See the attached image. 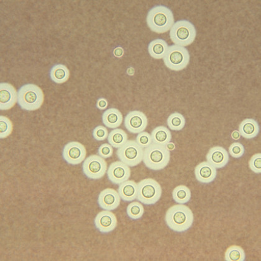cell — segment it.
Masks as SVG:
<instances>
[{
  "mask_svg": "<svg viewBox=\"0 0 261 261\" xmlns=\"http://www.w3.org/2000/svg\"><path fill=\"white\" fill-rule=\"evenodd\" d=\"M109 136V132L106 127L98 126L93 130V137L96 141H103Z\"/></svg>",
  "mask_w": 261,
  "mask_h": 261,
  "instance_id": "33",
  "label": "cell"
},
{
  "mask_svg": "<svg viewBox=\"0 0 261 261\" xmlns=\"http://www.w3.org/2000/svg\"><path fill=\"white\" fill-rule=\"evenodd\" d=\"M94 224L96 228L101 233H109V232L115 230L117 226V218L111 211H101L96 215Z\"/></svg>",
  "mask_w": 261,
  "mask_h": 261,
  "instance_id": "13",
  "label": "cell"
},
{
  "mask_svg": "<svg viewBox=\"0 0 261 261\" xmlns=\"http://www.w3.org/2000/svg\"><path fill=\"white\" fill-rule=\"evenodd\" d=\"M108 141L113 147L119 149L128 141V138L124 130L116 128L110 133L108 136Z\"/></svg>",
  "mask_w": 261,
  "mask_h": 261,
  "instance_id": "24",
  "label": "cell"
},
{
  "mask_svg": "<svg viewBox=\"0 0 261 261\" xmlns=\"http://www.w3.org/2000/svg\"><path fill=\"white\" fill-rule=\"evenodd\" d=\"M206 161L216 169L225 167L229 163V156L228 151L221 146L212 147L207 153Z\"/></svg>",
  "mask_w": 261,
  "mask_h": 261,
  "instance_id": "16",
  "label": "cell"
},
{
  "mask_svg": "<svg viewBox=\"0 0 261 261\" xmlns=\"http://www.w3.org/2000/svg\"><path fill=\"white\" fill-rule=\"evenodd\" d=\"M190 55L186 47L177 45L169 47L164 62L166 66L173 71H181L186 69L190 62Z\"/></svg>",
  "mask_w": 261,
  "mask_h": 261,
  "instance_id": "7",
  "label": "cell"
},
{
  "mask_svg": "<svg viewBox=\"0 0 261 261\" xmlns=\"http://www.w3.org/2000/svg\"><path fill=\"white\" fill-rule=\"evenodd\" d=\"M245 147L240 143H234L229 147V155L234 158H240L245 154Z\"/></svg>",
  "mask_w": 261,
  "mask_h": 261,
  "instance_id": "32",
  "label": "cell"
},
{
  "mask_svg": "<svg viewBox=\"0 0 261 261\" xmlns=\"http://www.w3.org/2000/svg\"><path fill=\"white\" fill-rule=\"evenodd\" d=\"M69 70L63 64L54 65L50 71V79L56 84L65 83L69 80Z\"/></svg>",
  "mask_w": 261,
  "mask_h": 261,
  "instance_id": "23",
  "label": "cell"
},
{
  "mask_svg": "<svg viewBox=\"0 0 261 261\" xmlns=\"http://www.w3.org/2000/svg\"><path fill=\"white\" fill-rule=\"evenodd\" d=\"M120 161L130 167L139 165L143 160L144 149L136 141L128 140L116 152Z\"/></svg>",
  "mask_w": 261,
  "mask_h": 261,
  "instance_id": "8",
  "label": "cell"
},
{
  "mask_svg": "<svg viewBox=\"0 0 261 261\" xmlns=\"http://www.w3.org/2000/svg\"><path fill=\"white\" fill-rule=\"evenodd\" d=\"M152 143L166 146L172 140L171 130L165 126H158L151 133Z\"/></svg>",
  "mask_w": 261,
  "mask_h": 261,
  "instance_id": "22",
  "label": "cell"
},
{
  "mask_svg": "<svg viewBox=\"0 0 261 261\" xmlns=\"http://www.w3.org/2000/svg\"><path fill=\"white\" fill-rule=\"evenodd\" d=\"M170 160L171 154L166 146L152 143L144 149L143 163L152 171H161L166 168Z\"/></svg>",
  "mask_w": 261,
  "mask_h": 261,
  "instance_id": "3",
  "label": "cell"
},
{
  "mask_svg": "<svg viewBox=\"0 0 261 261\" xmlns=\"http://www.w3.org/2000/svg\"><path fill=\"white\" fill-rule=\"evenodd\" d=\"M13 126L9 118L4 116H0V138L5 139L12 133Z\"/></svg>",
  "mask_w": 261,
  "mask_h": 261,
  "instance_id": "29",
  "label": "cell"
},
{
  "mask_svg": "<svg viewBox=\"0 0 261 261\" xmlns=\"http://www.w3.org/2000/svg\"><path fill=\"white\" fill-rule=\"evenodd\" d=\"M138 184L134 180H127L119 185L118 192L122 200L130 202L137 199Z\"/></svg>",
  "mask_w": 261,
  "mask_h": 261,
  "instance_id": "18",
  "label": "cell"
},
{
  "mask_svg": "<svg viewBox=\"0 0 261 261\" xmlns=\"http://www.w3.org/2000/svg\"><path fill=\"white\" fill-rule=\"evenodd\" d=\"M126 213L127 216L132 220L140 219L144 215V206L141 203L138 202V201H133L127 206Z\"/></svg>",
  "mask_w": 261,
  "mask_h": 261,
  "instance_id": "28",
  "label": "cell"
},
{
  "mask_svg": "<svg viewBox=\"0 0 261 261\" xmlns=\"http://www.w3.org/2000/svg\"><path fill=\"white\" fill-rule=\"evenodd\" d=\"M98 153L103 159L110 158L113 154V147L110 144H103L99 147Z\"/></svg>",
  "mask_w": 261,
  "mask_h": 261,
  "instance_id": "34",
  "label": "cell"
},
{
  "mask_svg": "<svg viewBox=\"0 0 261 261\" xmlns=\"http://www.w3.org/2000/svg\"><path fill=\"white\" fill-rule=\"evenodd\" d=\"M165 221L171 230L184 232L191 228L194 223V214L189 207L184 204H178L167 210Z\"/></svg>",
  "mask_w": 261,
  "mask_h": 261,
  "instance_id": "1",
  "label": "cell"
},
{
  "mask_svg": "<svg viewBox=\"0 0 261 261\" xmlns=\"http://www.w3.org/2000/svg\"><path fill=\"white\" fill-rule=\"evenodd\" d=\"M225 259L226 261L245 260V252L240 246L236 245L231 246L229 247L225 252Z\"/></svg>",
  "mask_w": 261,
  "mask_h": 261,
  "instance_id": "26",
  "label": "cell"
},
{
  "mask_svg": "<svg viewBox=\"0 0 261 261\" xmlns=\"http://www.w3.org/2000/svg\"><path fill=\"white\" fill-rule=\"evenodd\" d=\"M136 142L142 148L145 149L152 143L151 135L146 132L139 133L136 137Z\"/></svg>",
  "mask_w": 261,
  "mask_h": 261,
  "instance_id": "30",
  "label": "cell"
},
{
  "mask_svg": "<svg viewBox=\"0 0 261 261\" xmlns=\"http://www.w3.org/2000/svg\"><path fill=\"white\" fill-rule=\"evenodd\" d=\"M121 198L118 192L113 189H106L98 195L99 206L104 211H115L120 205Z\"/></svg>",
  "mask_w": 261,
  "mask_h": 261,
  "instance_id": "15",
  "label": "cell"
},
{
  "mask_svg": "<svg viewBox=\"0 0 261 261\" xmlns=\"http://www.w3.org/2000/svg\"><path fill=\"white\" fill-rule=\"evenodd\" d=\"M102 121L105 126L110 129H116L123 123V115L120 111L115 108L108 109L102 115Z\"/></svg>",
  "mask_w": 261,
  "mask_h": 261,
  "instance_id": "19",
  "label": "cell"
},
{
  "mask_svg": "<svg viewBox=\"0 0 261 261\" xmlns=\"http://www.w3.org/2000/svg\"><path fill=\"white\" fill-rule=\"evenodd\" d=\"M249 167L251 171L259 174L261 173V154L257 153L252 156L249 161Z\"/></svg>",
  "mask_w": 261,
  "mask_h": 261,
  "instance_id": "31",
  "label": "cell"
},
{
  "mask_svg": "<svg viewBox=\"0 0 261 261\" xmlns=\"http://www.w3.org/2000/svg\"><path fill=\"white\" fill-rule=\"evenodd\" d=\"M108 106H109V103L106 99L104 98H99L96 102V108L100 110H106Z\"/></svg>",
  "mask_w": 261,
  "mask_h": 261,
  "instance_id": "35",
  "label": "cell"
},
{
  "mask_svg": "<svg viewBox=\"0 0 261 261\" xmlns=\"http://www.w3.org/2000/svg\"><path fill=\"white\" fill-rule=\"evenodd\" d=\"M169 45L167 42L162 39H156L150 42L148 46L149 55L155 59H164L165 57Z\"/></svg>",
  "mask_w": 261,
  "mask_h": 261,
  "instance_id": "21",
  "label": "cell"
},
{
  "mask_svg": "<svg viewBox=\"0 0 261 261\" xmlns=\"http://www.w3.org/2000/svg\"><path fill=\"white\" fill-rule=\"evenodd\" d=\"M259 126L257 122L254 119L247 118L243 120L240 124L238 132L244 138H254L259 134Z\"/></svg>",
  "mask_w": 261,
  "mask_h": 261,
  "instance_id": "20",
  "label": "cell"
},
{
  "mask_svg": "<svg viewBox=\"0 0 261 261\" xmlns=\"http://www.w3.org/2000/svg\"><path fill=\"white\" fill-rule=\"evenodd\" d=\"M169 36L174 45L186 47L194 42L197 31L191 21L180 20L175 22L172 25Z\"/></svg>",
  "mask_w": 261,
  "mask_h": 261,
  "instance_id": "5",
  "label": "cell"
},
{
  "mask_svg": "<svg viewBox=\"0 0 261 261\" xmlns=\"http://www.w3.org/2000/svg\"><path fill=\"white\" fill-rule=\"evenodd\" d=\"M44 101V93L36 85H24L18 91V103L22 110L29 112L38 110Z\"/></svg>",
  "mask_w": 261,
  "mask_h": 261,
  "instance_id": "4",
  "label": "cell"
},
{
  "mask_svg": "<svg viewBox=\"0 0 261 261\" xmlns=\"http://www.w3.org/2000/svg\"><path fill=\"white\" fill-rule=\"evenodd\" d=\"M137 199L146 205H154L160 200L163 190L160 184L152 178H146L138 183Z\"/></svg>",
  "mask_w": 261,
  "mask_h": 261,
  "instance_id": "6",
  "label": "cell"
},
{
  "mask_svg": "<svg viewBox=\"0 0 261 261\" xmlns=\"http://www.w3.org/2000/svg\"><path fill=\"white\" fill-rule=\"evenodd\" d=\"M115 55L118 58H120L123 55V50L121 49V48L118 47L117 49L115 50L114 52Z\"/></svg>",
  "mask_w": 261,
  "mask_h": 261,
  "instance_id": "37",
  "label": "cell"
},
{
  "mask_svg": "<svg viewBox=\"0 0 261 261\" xmlns=\"http://www.w3.org/2000/svg\"><path fill=\"white\" fill-rule=\"evenodd\" d=\"M130 174V167L121 161H116L111 164L107 170L108 178L115 185H120L129 180Z\"/></svg>",
  "mask_w": 261,
  "mask_h": 261,
  "instance_id": "12",
  "label": "cell"
},
{
  "mask_svg": "<svg viewBox=\"0 0 261 261\" xmlns=\"http://www.w3.org/2000/svg\"><path fill=\"white\" fill-rule=\"evenodd\" d=\"M82 169L84 175L90 179L98 180L106 174L107 163L100 155H92L85 160Z\"/></svg>",
  "mask_w": 261,
  "mask_h": 261,
  "instance_id": "9",
  "label": "cell"
},
{
  "mask_svg": "<svg viewBox=\"0 0 261 261\" xmlns=\"http://www.w3.org/2000/svg\"><path fill=\"white\" fill-rule=\"evenodd\" d=\"M148 124L147 116L140 111H132L124 119V126L133 134H139L146 129Z\"/></svg>",
  "mask_w": 261,
  "mask_h": 261,
  "instance_id": "11",
  "label": "cell"
},
{
  "mask_svg": "<svg viewBox=\"0 0 261 261\" xmlns=\"http://www.w3.org/2000/svg\"><path fill=\"white\" fill-rule=\"evenodd\" d=\"M241 136V134L238 130H234L231 134V138H232V140H240Z\"/></svg>",
  "mask_w": 261,
  "mask_h": 261,
  "instance_id": "36",
  "label": "cell"
},
{
  "mask_svg": "<svg viewBox=\"0 0 261 261\" xmlns=\"http://www.w3.org/2000/svg\"><path fill=\"white\" fill-rule=\"evenodd\" d=\"M86 148L79 142L72 141L65 145L62 151V157L70 165H79L86 159Z\"/></svg>",
  "mask_w": 261,
  "mask_h": 261,
  "instance_id": "10",
  "label": "cell"
},
{
  "mask_svg": "<svg viewBox=\"0 0 261 261\" xmlns=\"http://www.w3.org/2000/svg\"><path fill=\"white\" fill-rule=\"evenodd\" d=\"M18 102V92L12 85L0 84V110H9Z\"/></svg>",
  "mask_w": 261,
  "mask_h": 261,
  "instance_id": "14",
  "label": "cell"
},
{
  "mask_svg": "<svg viewBox=\"0 0 261 261\" xmlns=\"http://www.w3.org/2000/svg\"><path fill=\"white\" fill-rule=\"evenodd\" d=\"M186 119L179 113H172L167 119V125L172 130L178 132L184 128L186 126Z\"/></svg>",
  "mask_w": 261,
  "mask_h": 261,
  "instance_id": "27",
  "label": "cell"
},
{
  "mask_svg": "<svg viewBox=\"0 0 261 261\" xmlns=\"http://www.w3.org/2000/svg\"><path fill=\"white\" fill-rule=\"evenodd\" d=\"M191 190L186 186L181 185L175 187L172 192L173 199L178 204H185L191 199Z\"/></svg>",
  "mask_w": 261,
  "mask_h": 261,
  "instance_id": "25",
  "label": "cell"
},
{
  "mask_svg": "<svg viewBox=\"0 0 261 261\" xmlns=\"http://www.w3.org/2000/svg\"><path fill=\"white\" fill-rule=\"evenodd\" d=\"M217 169L208 162H202L195 168L196 179L201 184L212 183L217 177Z\"/></svg>",
  "mask_w": 261,
  "mask_h": 261,
  "instance_id": "17",
  "label": "cell"
},
{
  "mask_svg": "<svg viewBox=\"0 0 261 261\" xmlns=\"http://www.w3.org/2000/svg\"><path fill=\"white\" fill-rule=\"evenodd\" d=\"M147 25L152 32L163 34L171 30L175 23L172 11L165 6H155L147 14Z\"/></svg>",
  "mask_w": 261,
  "mask_h": 261,
  "instance_id": "2",
  "label": "cell"
}]
</instances>
